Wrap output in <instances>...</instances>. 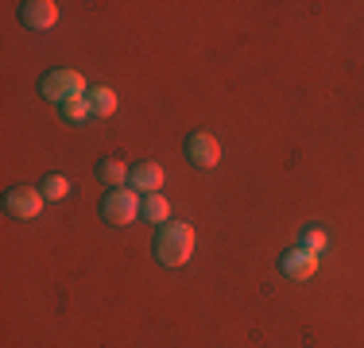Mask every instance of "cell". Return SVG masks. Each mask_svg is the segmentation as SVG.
I'll list each match as a JSON object with an SVG mask.
<instances>
[{"label": "cell", "instance_id": "cell-1", "mask_svg": "<svg viewBox=\"0 0 364 348\" xmlns=\"http://www.w3.org/2000/svg\"><path fill=\"white\" fill-rule=\"evenodd\" d=\"M194 256V229L186 221H167L155 232V259L163 267H182Z\"/></svg>", "mask_w": 364, "mask_h": 348}, {"label": "cell", "instance_id": "cell-2", "mask_svg": "<svg viewBox=\"0 0 364 348\" xmlns=\"http://www.w3.org/2000/svg\"><path fill=\"white\" fill-rule=\"evenodd\" d=\"M85 89H90V85H85V77L77 74V70H70V66H55V70H47V74L39 77L43 101H55V104L85 97Z\"/></svg>", "mask_w": 364, "mask_h": 348}, {"label": "cell", "instance_id": "cell-3", "mask_svg": "<svg viewBox=\"0 0 364 348\" xmlns=\"http://www.w3.org/2000/svg\"><path fill=\"white\" fill-rule=\"evenodd\" d=\"M140 205H144V197L132 186H117L101 197V221L112 224V229H124V224H132L140 217Z\"/></svg>", "mask_w": 364, "mask_h": 348}, {"label": "cell", "instance_id": "cell-4", "mask_svg": "<svg viewBox=\"0 0 364 348\" xmlns=\"http://www.w3.org/2000/svg\"><path fill=\"white\" fill-rule=\"evenodd\" d=\"M182 151H186V163L198 170H213L221 163V143L210 132H190L186 143H182Z\"/></svg>", "mask_w": 364, "mask_h": 348}, {"label": "cell", "instance_id": "cell-5", "mask_svg": "<svg viewBox=\"0 0 364 348\" xmlns=\"http://www.w3.org/2000/svg\"><path fill=\"white\" fill-rule=\"evenodd\" d=\"M43 202H47V197H43L39 190H31V186H12L4 194V209H8V217H16V221H36V217L43 213Z\"/></svg>", "mask_w": 364, "mask_h": 348}, {"label": "cell", "instance_id": "cell-6", "mask_svg": "<svg viewBox=\"0 0 364 348\" xmlns=\"http://www.w3.org/2000/svg\"><path fill=\"white\" fill-rule=\"evenodd\" d=\"M279 271H283V278H291V283H306V278L318 271V256L306 251L302 244L299 248H287L279 256Z\"/></svg>", "mask_w": 364, "mask_h": 348}, {"label": "cell", "instance_id": "cell-7", "mask_svg": "<svg viewBox=\"0 0 364 348\" xmlns=\"http://www.w3.org/2000/svg\"><path fill=\"white\" fill-rule=\"evenodd\" d=\"M20 23L28 31H50L58 23V4L55 0H23L20 4Z\"/></svg>", "mask_w": 364, "mask_h": 348}, {"label": "cell", "instance_id": "cell-8", "mask_svg": "<svg viewBox=\"0 0 364 348\" xmlns=\"http://www.w3.org/2000/svg\"><path fill=\"white\" fill-rule=\"evenodd\" d=\"M163 178H167V174H163V167H159V163H151V159L136 163V167L128 170V186H132L140 197L159 194V190H163Z\"/></svg>", "mask_w": 364, "mask_h": 348}, {"label": "cell", "instance_id": "cell-9", "mask_svg": "<svg viewBox=\"0 0 364 348\" xmlns=\"http://www.w3.org/2000/svg\"><path fill=\"white\" fill-rule=\"evenodd\" d=\"M128 170H132V167H124V163H120L117 155H105V159L97 163V178L105 182L109 190H117V186H128Z\"/></svg>", "mask_w": 364, "mask_h": 348}, {"label": "cell", "instance_id": "cell-10", "mask_svg": "<svg viewBox=\"0 0 364 348\" xmlns=\"http://www.w3.org/2000/svg\"><path fill=\"white\" fill-rule=\"evenodd\" d=\"M85 101H90L93 116H112V112H117V93H112L109 85H90V89H85Z\"/></svg>", "mask_w": 364, "mask_h": 348}, {"label": "cell", "instance_id": "cell-11", "mask_svg": "<svg viewBox=\"0 0 364 348\" xmlns=\"http://www.w3.org/2000/svg\"><path fill=\"white\" fill-rule=\"evenodd\" d=\"M140 217L147 224H167L171 221V202L163 194H147L144 205H140Z\"/></svg>", "mask_w": 364, "mask_h": 348}, {"label": "cell", "instance_id": "cell-12", "mask_svg": "<svg viewBox=\"0 0 364 348\" xmlns=\"http://www.w3.org/2000/svg\"><path fill=\"white\" fill-rule=\"evenodd\" d=\"M58 116H63L66 124H85L93 112H90V101H85V97H74V101L58 104Z\"/></svg>", "mask_w": 364, "mask_h": 348}, {"label": "cell", "instance_id": "cell-13", "mask_svg": "<svg viewBox=\"0 0 364 348\" xmlns=\"http://www.w3.org/2000/svg\"><path fill=\"white\" fill-rule=\"evenodd\" d=\"M39 194L47 197V202H63V197L70 194V182H66L63 174H47V178H43V186H39Z\"/></svg>", "mask_w": 364, "mask_h": 348}, {"label": "cell", "instance_id": "cell-14", "mask_svg": "<svg viewBox=\"0 0 364 348\" xmlns=\"http://www.w3.org/2000/svg\"><path fill=\"white\" fill-rule=\"evenodd\" d=\"M299 244H302L306 251H314V256H318V251H326V244H329V240H326V232H322V229H302V240H299Z\"/></svg>", "mask_w": 364, "mask_h": 348}]
</instances>
